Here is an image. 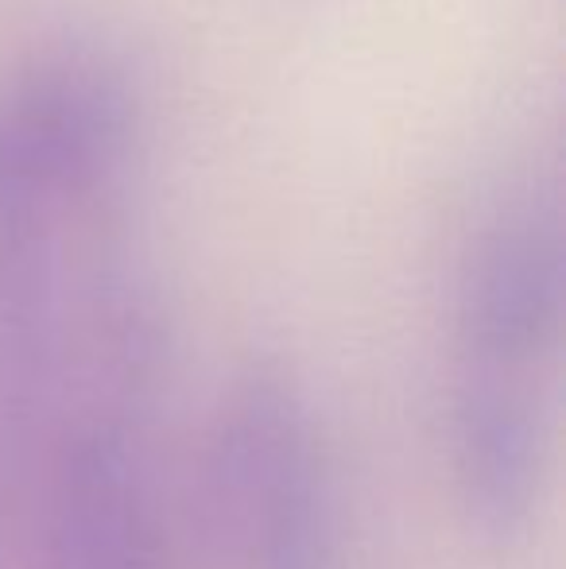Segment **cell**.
<instances>
[{
	"instance_id": "1",
	"label": "cell",
	"mask_w": 566,
	"mask_h": 569,
	"mask_svg": "<svg viewBox=\"0 0 566 569\" xmlns=\"http://www.w3.org/2000/svg\"><path fill=\"white\" fill-rule=\"evenodd\" d=\"M163 349L148 279L121 260L93 263L39 485L36 569H175L151 446Z\"/></svg>"
},
{
	"instance_id": "4",
	"label": "cell",
	"mask_w": 566,
	"mask_h": 569,
	"mask_svg": "<svg viewBox=\"0 0 566 569\" xmlns=\"http://www.w3.org/2000/svg\"><path fill=\"white\" fill-rule=\"evenodd\" d=\"M566 244L552 194L500 202L466 240L454 279V383L461 396L536 399L563 333Z\"/></svg>"
},
{
	"instance_id": "2",
	"label": "cell",
	"mask_w": 566,
	"mask_h": 569,
	"mask_svg": "<svg viewBox=\"0 0 566 569\" xmlns=\"http://www.w3.org/2000/svg\"><path fill=\"white\" fill-rule=\"evenodd\" d=\"M206 492L229 569H341L322 435L302 388L276 360H252L221 391Z\"/></svg>"
},
{
	"instance_id": "5",
	"label": "cell",
	"mask_w": 566,
	"mask_h": 569,
	"mask_svg": "<svg viewBox=\"0 0 566 569\" xmlns=\"http://www.w3.org/2000/svg\"><path fill=\"white\" fill-rule=\"evenodd\" d=\"M70 248L0 232V569H36V511L75 352Z\"/></svg>"
},
{
	"instance_id": "3",
	"label": "cell",
	"mask_w": 566,
	"mask_h": 569,
	"mask_svg": "<svg viewBox=\"0 0 566 569\" xmlns=\"http://www.w3.org/2000/svg\"><path fill=\"white\" fill-rule=\"evenodd\" d=\"M140 101L113 59L51 47L0 70V229L78 232L121 194Z\"/></svg>"
}]
</instances>
